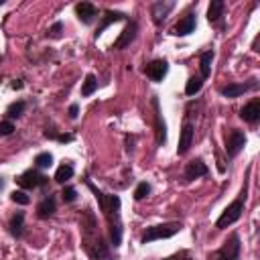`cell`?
I'll return each mask as SVG.
<instances>
[{
    "instance_id": "cell-1",
    "label": "cell",
    "mask_w": 260,
    "mask_h": 260,
    "mask_svg": "<svg viewBox=\"0 0 260 260\" xmlns=\"http://www.w3.org/2000/svg\"><path fill=\"white\" fill-rule=\"evenodd\" d=\"M83 183L85 187L93 193L100 209H102V215L108 223V234H110V246L114 248H120L122 244V234H124V225H122V201L118 195H110V193H104L102 189H98L89 177L85 175L83 177Z\"/></svg>"
},
{
    "instance_id": "cell-2",
    "label": "cell",
    "mask_w": 260,
    "mask_h": 260,
    "mask_svg": "<svg viewBox=\"0 0 260 260\" xmlns=\"http://www.w3.org/2000/svg\"><path fill=\"white\" fill-rule=\"evenodd\" d=\"M79 230H81V248L89 256V260H114L110 252V244L100 230L98 217L91 207H85L79 215Z\"/></svg>"
},
{
    "instance_id": "cell-3",
    "label": "cell",
    "mask_w": 260,
    "mask_h": 260,
    "mask_svg": "<svg viewBox=\"0 0 260 260\" xmlns=\"http://www.w3.org/2000/svg\"><path fill=\"white\" fill-rule=\"evenodd\" d=\"M248 177H250V171H248L246 177H244V185H242L238 197H236V199L221 211V215L217 217V221H215V228H217V230H225L228 225L236 223V221L242 217L244 207H246V199H248Z\"/></svg>"
},
{
    "instance_id": "cell-4",
    "label": "cell",
    "mask_w": 260,
    "mask_h": 260,
    "mask_svg": "<svg viewBox=\"0 0 260 260\" xmlns=\"http://www.w3.org/2000/svg\"><path fill=\"white\" fill-rule=\"evenodd\" d=\"M181 230H183V223H181V221H165V223L148 225V228L142 232V236H140V244H150V242H156V240L173 238V236H177Z\"/></svg>"
},
{
    "instance_id": "cell-5",
    "label": "cell",
    "mask_w": 260,
    "mask_h": 260,
    "mask_svg": "<svg viewBox=\"0 0 260 260\" xmlns=\"http://www.w3.org/2000/svg\"><path fill=\"white\" fill-rule=\"evenodd\" d=\"M242 256V240L238 232H232L228 240L209 254V260H240Z\"/></svg>"
},
{
    "instance_id": "cell-6",
    "label": "cell",
    "mask_w": 260,
    "mask_h": 260,
    "mask_svg": "<svg viewBox=\"0 0 260 260\" xmlns=\"http://www.w3.org/2000/svg\"><path fill=\"white\" fill-rule=\"evenodd\" d=\"M16 185L22 187L24 191H30V189H41V187H47L49 185V177L43 175L39 169H26L24 173H20L16 179Z\"/></svg>"
},
{
    "instance_id": "cell-7",
    "label": "cell",
    "mask_w": 260,
    "mask_h": 260,
    "mask_svg": "<svg viewBox=\"0 0 260 260\" xmlns=\"http://www.w3.org/2000/svg\"><path fill=\"white\" fill-rule=\"evenodd\" d=\"M260 87V81H258V77H250L248 81H240V83H228V85H221L219 87V93L223 95V98H228V100H234V98H240V95H244V93H248V91H256Z\"/></svg>"
},
{
    "instance_id": "cell-8",
    "label": "cell",
    "mask_w": 260,
    "mask_h": 260,
    "mask_svg": "<svg viewBox=\"0 0 260 260\" xmlns=\"http://www.w3.org/2000/svg\"><path fill=\"white\" fill-rule=\"evenodd\" d=\"M150 106H152V126H154V140H156V146H165V144H167V122H165V118H162L160 104H158V98H156V95H152Z\"/></svg>"
},
{
    "instance_id": "cell-9",
    "label": "cell",
    "mask_w": 260,
    "mask_h": 260,
    "mask_svg": "<svg viewBox=\"0 0 260 260\" xmlns=\"http://www.w3.org/2000/svg\"><path fill=\"white\" fill-rule=\"evenodd\" d=\"M246 146V134L238 128H230L228 134H225V154L228 158H236L242 148Z\"/></svg>"
},
{
    "instance_id": "cell-10",
    "label": "cell",
    "mask_w": 260,
    "mask_h": 260,
    "mask_svg": "<svg viewBox=\"0 0 260 260\" xmlns=\"http://www.w3.org/2000/svg\"><path fill=\"white\" fill-rule=\"evenodd\" d=\"M193 140H195V124L185 116V120H183V126H181V132H179V144H177V154L179 156H185L187 152H189V148H191V144H193Z\"/></svg>"
},
{
    "instance_id": "cell-11",
    "label": "cell",
    "mask_w": 260,
    "mask_h": 260,
    "mask_svg": "<svg viewBox=\"0 0 260 260\" xmlns=\"http://www.w3.org/2000/svg\"><path fill=\"white\" fill-rule=\"evenodd\" d=\"M136 35H138V22H136V20H132V18H130V20H126L124 30H122V32H120V37L112 43V49L122 51V49L130 47V43H134Z\"/></svg>"
},
{
    "instance_id": "cell-12",
    "label": "cell",
    "mask_w": 260,
    "mask_h": 260,
    "mask_svg": "<svg viewBox=\"0 0 260 260\" xmlns=\"http://www.w3.org/2000/svg\"><path fill=\"white\" fill-rule=\"evenodd\" d=\"M167 73H169V63L165 59H152L144 65V75L154 83H160L167 77Z\"/></svg>"
},
{
    "instance_id": "cell-13",
    "label": "cell",
    "mask_w": 260,
    "mask_h": 260,
    "mask_svg": "<svg viewBox=\"0 0 260 260\" xmlns=\"http://www.w3.org/2000/svg\"><path fill=\"white\" fill-rule=\"evenodd\" d=\"M205 175H209V167L203 162V158H193L183 169V183H191V181L205 177Z\"/></svg>"
},
{
    "instance_id": "cell-14",
    "label": "cell",
    "mask_w": 260,
    "mask_h": 260,
    "mask_svg": "<svg viewBox=\"0 0 260 260\" xmlns=\"http://www.w3.org/2000/svg\"><path fill=\"white\" fill-rule=\"evenodd\" d=\"M223 8H225V2L223 0H211L209 6H207V20L211 26H217L219 30L225 28V22H223Z\"/></svg>"
},
{
    "instance_id": "cell-15",
    "label": "cell",
    "mask_w": 260,
    "mask_h": 260,
    "mask_svg": "<svg viewBox=\"0 0 260 260\" xmlns=\"http://www.w3.org/2000/svg\"><path fill=\"white\" fill-rule=\"evenodd\" d=\"M175 8V2L173 0H158V2H152V6H150V16H152V22L156 24V26H160L165 20H167V16H169V12Z\"/></svg>"
},
{
    "instance_id": "cell-16",
    "label": "cell",
    "mask_w": 260,
    "mask_h": 260,
    "mask_svg": "<svg viewBox=\"0 0 260 260\" xmlns=\"http://www.w3.org/2000/svg\"><path fill=\"white\" fill-rule=\"evenodd\" d=\"M195 26H197V14L193 12V10H189L175 26H173V35L175 37H187V35H191V32H195Z\"/></svg>"
},
{
    "instance_id": "cell-17",
    "label": "cell",
    "mask_w": 260,
    "mask_h": 260,
    "mask_svg": "<svg viewBox=\"0 0 260 260\" xmlns=\"http://www.w3.org/2000/svg\"><path fill=\"white\" fill-rule=\"evenodd\" d=\"M240 118L246 122V124H258L260 120V98H252L248 104H244L240 108Z\"/></svg>"
},
{
    "instance_id": "cell-18",
    "label": "cell",
    "mask_w": 260,
    "mask_h": 260,
    "mask_svg": "<svg viewBox=\"0 0 260 260\" xmlns=\"http://www.w3.org/2000/svg\"><path fill=\"white\" fill-rule=\"evenodd\" d=\"M75 14H77V18H79L83 24H91L95 18H100V16H98L100 10H98V6L91 4V2H77V4H75Z\"/></svg>"
},
{
    "instance_id": "cell-19",
    "label": "cell",
    "mask_w": 260,
    "mask_h": 260,
    "mask_svg": "<svg viewBox=\"0 0 260 260\" xmlns=\"http://www.w3.org/2000/svg\"><path fill=\"white\" fill-rule=\"evenodd\" d=\"M55 211H57V197H55L53 193L45 195V197L37 203V217H39V219H49V217L55 215Z\"/></svg>"
},
{
    "instance_id": "cell-20",
    "label": "cell",
    "mask_w": 260,
    "mask_h": 260,
    "mask_svg": "<svg viewBox=\"0 0 260 260\" xmlns=\"http://www.w3.org/2000/svg\"><path fill=\"white\" fill-rule=\"evenodd\" d=\"M100 18H102V22L98 24V28H95V32H93V37H95V39H98V37H102V35H104V30H106L110 24L120 22V20H128V14L118 12V10H106V12H104V16H100Z\"/></svg>"
},
{
    "instance_id": "cell-21",
    "label": "cell",
    "mask_w": 260,
    "mask_h": 260,
    "mask_svg": "<svg viewBox=\"0 0 260 260\" xmlns=\"http://www.w3.org/2000/svg\"><path fill=\"white\" fill-rule=\"evenodd\" d=\"M8 234L16 240H20L24 236V211L12 213V217L8 219Z\"/></svg>"
},
{
    "instance_id": "cell-22",
    "label": "cell",
    "mask_w": 260,
    "mask_h": 260,
    "mask_svg": "<svg viewBox=\"0 0 260 260\" xmlns=\"http://www.w3.org/2000/svg\"><path fill=\"white\" fill-rule=\"evenodd\" d=\"M213 57H215L213 49H207V51H203V53L199 55V71H201L199 77H201L203 81L211 75V63H213Z\"/></svg>"
},
{
    "instance_id": "cell-23",
    "label": "cell",
    "mask_w": 260,
    "mask_h": 260,
    "mask_svg": "<svg viewBox=\"0 0 260 260\" xmlns=\"http://www.w3.org/2000/svg\"><path fill=\"white\" fill-rule=\"evenodd\" d=\"M73 173H75V169H73V165L71 162H63V165H59V169L55 171V183H59V185H65L69 179H73Z\"/></svg>"
},
{
    "instance_id": "cell-24",
    "label": "cell",
    "mask_w": 260,
    "mask_h": 260,
    "mask_svg": "<svg viewBox=\"0 0 260 260\" xmlns=\"http://www.w3.org/2000/svg\"><path fill=\"white\" fill-rule=\"evenodd\" d=\"M24 110H26V102L24 100H16V102H12L8 108H6V120H14V118H20L22 114H24Z\"/></svg>"
},
{
    "instance_id": "cell-25",
    "label": "cell",
    "mask_w": 260,
    "mask_h": 260,
    "mask_svg": "<svg viewBox=\"0 0 260 260\" xmlns=\"http://www.w3.org/2000/svg\"><path fill=\"white\" fill-rule=\"evenodd\" d=\"M98 89V77L93 73H87L83 83H81V98H89Z\"/></svg>"
},
{
    "instance_id": "cell-26",
    "label": "cell",
    "mask_w": 260,
    "mask_h": 260,
    "mask_svg": "<svg viewBox=\"0 0 260 260\" xmlns=\"http://www.w3.org/2000/svg\"><path fill=\"white\" fill-rule=\"evenodd\" d=\"M201 87H203V79L199 75H191L185 83V93L187 95H197L201 91Z\"/></svg>"
},
{
    "instance_id": "cell-27",
    "label": "cell",
    "mask_w": 260,
    "mask_h": 260,
    "mask_svg": "<svg viewBox=\"0 0 260 260\" xmlns=\"http://www.w3.org/2000/svg\"><path fill=\"white\" fill-rule=\"evenodd\" d=\"M53 165V154L51 152H39L35 156V169H49Z\"/></svg>"
},
{
    "instance_id": "cell-28",
    "label": "cell",
    "mask_w": 260,
    "mask_h": 260,
    "mask_svg": "<svg viewBox=\"0 0 260 260\" xmlns=\"http://www.w3.org/2000/svg\"><path fill=\"white\" fill-rule=\"evenodd\" d=\"M43 134H45V138H53V140H57V142H61V144L71 142V140H73V134H57L53 128H47Z\"/></svg>"
},
{
    "instance_id": "cell-29",
    "label": "cell",
    "mask_w": 260,
    "mask_h": 260,
    "mask_svg": "<svg viewBox=\"0 0 260 260\" xmlns=\"http://www.w3.org/2000/svg\"><path fill=\"white\" fill-rule=\"evenodd\" d=\"M148 193H150V183L140 181V183L136 185V189H134V199H136V201H142Z\"/></svg>"
},
{
    "instance_id": "cell-30",
    "label": "cell",
    "mask_w": 260,
    "mask_h": 260,
    "mask_svg": "<svg viewBox=\"0 0 260 260\" xmlns=\"http://www.w3.org/2000/svg\"><path fill=\"white\" fill-rule=\"evenodd\" d=\"M61 199H63V203H73V201L77 199V189H75V187H71V185H63Z\"/></svg>"
},
{
    "instance_id": "cell-31",
    "label": "cell",
    "mask_w": 260,
    "mask_h": 260,
    "mask_svg": "<svg viewBox=\"0 0 260 260\" xmlns=\"http://www.w3.org/2000/svg\"><path fill=\"white\" fill-rule=\"evenodd\" d=\"M10 199L14 203H18V205H28L30 203V197L26 195V191H12L10 193Z\"/></svg>"
},
{
    "instance_id": "cell-32",
    "label": "cell",
    "mask_w": 260,
    "mask_h": 260,
    "mask_svg": "<svg viewBox=\"0 0 260 260\" xmlns=\"http://www.w3.org/2000/svg\"><path fill=\"white\" fill-rule=\"evenodd\" d=\"M160 260H193V254H191V250H179V252H175L167 258H160Z\"/></svg>"
},
{
    "instance_id": "cell-33",
    "label": "cell",
    "mask_w": 260,
    "mask_h": 260,
    "mask_svg": "<svg viewBox=\"0 0 260 260\" xmlns=\"http://www.w3.org/2000/svg\"><path fill=\"white\" fill-rule=\"evenodd\" d=\"M61 32H63V22H61V20H57L55 24H51V26H49L47 37H49V39H59V37H61Z\"/></svg>"
},
{
    "instance_id": "cell-34",
    "label": "cell",
    "mask_w": 260,
    "mask_h": 260,
    "mask_svg": "<svg viewBox=\"0 0 260 260\" xmlns=\"http://www.w3.org/2000/svg\"><path fill=\"white\" fill-rule=\"evenodd\" d=\"M14 132V122H10V120H2L0 122V136H8V134H12Z\"/></svg>"
},
{
    "instance_id": "cell-35",
    "label": "cell",
    "mask_w": 260,
    "mask_h": 260,
    "mask_svg": "<svg viewBox=\"0 0 260 260\" xmlns=\"http://www.w3.org/2000/svg\"><path fill=\"white\" fill-rule=\"evenodd\" d=\"M67 114H69V118H71V120H75V118L79 116V106H77V104H71V106H69V110H67Z\"/></svg>"
},
{
    "instance_id": "cell-36",
    "label": "cell",
    "mask_w": 260,
    "mask_h": 260,
    "mask_svg": "<svg viewBox=\"0 0 260 260\" xmlns=\"http://www.w3.org/2000/svg\"><path fill=\"white\" fill-rule=\"evenodd\" d=\"M10 87H12V89H20V87H22V81L18 79V81H14V83H12Z\"/></svg>"
},
{
    "instance_id": "cell-37",
    "label": "cell",
    "mask_w": 260,
    "mask_h": 260,
    "mask_svg": "<svg viewBox=\"0 0 260 260\" xmlns=\"http://www.w3.org/2000/svg\"><path fill=\"white\" fill-rule=\"evenodd\" d=\"M2 187H4V179L0 177V191H2Z\"/></svg>"
},
{
    "instance_id": "cell-38",
    "label": "cell",
    "mask_w": 260,
    "mask_h": 260,
    "mask_svg": "<svg viewBox=\"0 0 260 260\" xmlns=\"http://www.w3.org/2000/svg\"><path fill=\"white\" fill-rule=\"evenodd\" d=\"M0 6H4V0H0Z\"/></svg>"
}]
</instances>
